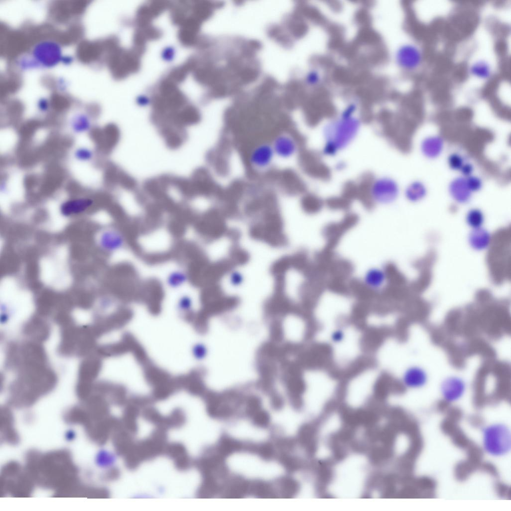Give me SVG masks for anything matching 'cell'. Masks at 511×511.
<instances>
[{"mask_svg":"<svg viewBox=\"0 0 511 511\" xmlns=\"http://www.w3.org/2000/svg\"><path fill=\"white\" fill-rule=\"evenodd\" d=\"M481 445L483 451L489 457L499 459L510 454L511 450L510 427L505 423H489L481 430Z\"/></svg>","mask_w":511,"mask_h":511,"instance_id":"6da1fadb","label":"cell"},{"mask_svg":"<svg viewBox=\"0 0 511 511\" xmlns=\"http://www.w3.org/2000/svg\"><path fill=\"white\" fill-rule=\"evenodd\" d=\"M423 59L421 49L414 43H404L396 51L397 63L405 70L412 71L417 69L421 65Z\"/></svg>","mask_w":511,"mask_h":511,"instance_id":"7a4b0ae2","label":"cell"},{"mask_svg":"<svg viewBox=\"0 0 511 511\" xmlns=\"http://www.w3.org/2000/svg\"><path fill=\"white\" fill-rule=\"evenodd\" d=\"M466 389L467 384L463 378L451 375L442 381L440 391L443 400L451 404L460 400L465 395Z\"/></svg>","mask_w":511,"mask_h":511,"instance_id":"3957f363","label":"cell"},{"mask_svg":"<svg viewBox=\"0 0 511 511\" xmlns=\"http://www.w3.org/2000/svg\"><path fill=\"white\" fill-rule=\"evenodd\" d=\"M275 157L271 143H263L257 145L251 151L249 162L255 169L262 170L271 166Z\"/></svg>","mask_w":511,"mask_h":511,"instance_id":"277c9868","label":"cell"},{"mask_svg":"<svg viewBox=\"0 0 511 511\" xmlns=\"http://www.w3.org/2000/svg\"><path fill=\"white\" fill-rule=\"evenodd\" d=\"M429 376L427 371L418 365L411 366L404 371L402 381L407 388L418 389L424 387L427 383Z\"/></svg>","mask_w":511,"mask_h":511,"instance_id":"5b68a950","label":"cell"},{"mask_svg":"<svg viewBox=\"0 0 511 511\" xmlns=\"http://www.w3.org/2000/svg\"><path fill=\"white\" fill-rule=\"evenodd\" d=\"M271 144L275 157L283 159L293 157L297 150L295 139L288 134H280L276 136Z\"/></svg>","mask_w":511,"mask_h":511,"instance_id":"8992f818","label":"cell"},{"mask_svg":"<svg viewBox=\"0 0 511 511\" xmlns=\"http://www.w3.org/2000/svg\"><path fill=\"white\" fill-rule=\"evenodd\" d=\"M93 203V200L89 198L72 199L63 202L60 205V211L65 217L77 215L87 211Z\"/></svg>","mask_w":511,"mask_h":511,"instance_id":"52a82bcc","label":"cell"},{"mask_svg":"<svg viewBox=\"0 0 511 511\" xmlns=\"http://www.w3.org/2000/svg\"><path fill=\"white\" fill-rule=\"evenodd\" d=\"M125 239L120 232L109 230L103 232L99 239L101 247L108 252H114L121 250L125 245Z\"/></svg>","mask_w":511,"mask_h":511,"instance_id":"ba28073f","label":"cell"},{"mask_svg":"<svg viewBox=\"0 0 511 511\" xmlns=\"http://www.w3.org/2000/svg\"><path fill=\"white\" fill-rule=\"evenodd\" d=\"M387 274L382 269L374 267L369 269L364 275L363 280L365 285L373 290L382 288L386 282Z\"/></svg>","mask_w":511,"mask_h":511,"instance_id":"9c48e42d","label":"cell"},{"mask_svg":"<svg viewBox=\"0 0 511 511\" xmlns=\"http://www.w3.org/2000/svg\"><path fill=\"white\" fill-rule=\"evenodd\" d=\"M469 71L472 76L483 80L489 79L493 74V68L491 64L483 59L474 61L470 65Z\"/></svg>","mask_w":511,"mask_h":511,"instance_id":"30bf717a","label":"cell"},{"mask_svg":"<svg viewBox=\"0 0 511 511\" xmlns=\"http://www.w3.org/2000/svg\"><path fill=\"white\" fill-rule=\"evenodd\" d=\"M187 280L188 275L186 272L181 270H174L167 276L166 282L170 288L177 289L184 285Z\"/></svg>","mask_w":511,"mask_h":511,"instance_id":"8fae6325","label":"cell"},{"mask_svg":"<svg viewBox=\"0 0 511 511\" xmlns=\"http://www.w3.org/2000/svg\"><path fill=\"white\" fill-rule=\"evenodd\" d=\"M71 127L73 132L76 133H83L88 131L91 127V121L87 116L79 115L75 116L72 120Z\"/></svg>","mask_w":511,"mask_h":511,"instance_id":"7c38bea8","label":"cell"},{"mask_svg":"<svg viewBox=\"0 0 511 511\" xmlns=\"http://www.w3.org/2000/svg\"><path fill=\"white\" fill-rule=\"evenodd\" d=\"M75 158L81 162H87L93 157V151L88 148L81 147L77 148L74 153Z\"/></svg>","mask_w":511,"mask_h":511,"instance_id":"4fadbf2b","label":"cell"},{"mask_svg":"<svg viewBox=\"0 0 511 511\" xmlns=\"http://www.w3.org/2000/svg\"><path fill=\"white\" fill-rule=\"evenodd\" d=\"M344 337V333L343 330L337 329L334 331L331 335L332 341L336 343H339L343 341Z\"/></svg>","mask_w":511,"mask_h":511,"instance_id":"5bb4252c","label":"cell"},{"mask_svg":"<svg viewBox=\"0 0 511 511\" xmlns=\"http://www.w3.org/2000/svg\"><path fill=\"white\" fill-rule=\"evenodd\" d=\"M192 303V300L189 296H183L180 298L179 303L181 307L187 308L189 307Z\"/></svg>","mask_w":511,"mask_h":511,"instance_id":"9a60e30c","label":"cell"}]
</instances>
